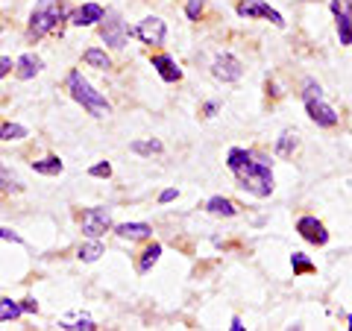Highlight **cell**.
<instances>
[{"label":"cell","mask_w":352,"mask_h":331,"mask_svg":"<svg viewBox=\"0 0 352 331\" xmlns=\"http://www.w3.org/2000/svg\"><path fill=\"white\" fill-rule=\"evenodd\" d=\"M0 240H12V244H24V240H21V235H18V231H12V229H0Z\"/></svg>","instance_id":"obj_31"},{"label":"cell","mask_w":352,"mask_h":331,"mask_svg":"<svg viewBox=\"0 0 352 331\" xmlns=\"http://www.w3.org/2000/svg\"><path fill=\"white\" fill-rule=\"evenodd\" d=\"M62 168H65V164L59 161V156H47V159H41V161H32V170L41 173V176H59Z\"/></svg>","instance_id":"obj_21"},{"label":"cell","mask_w":352,"mask_h":331,"mask_svg":"<svg viewBox=\"0 0 352 331\" xmlns=\"http://www.w3.org/2000/svg\"><path fill=\"white\" fill-rule=\"evenodd\" d=\"M296 129H282V135H279V141H276V152L282 159H288V156H294V150H296Z\"/></svg>","instance_id":"obj_19"},{"label":"cell","mask_w":352,"mask_h":331,"mask_svg":"<svg viewBox=\"0 0 352 331\" xmlns=\"http://www.w3.org/2000/svg\"><path fill=\"white\" fill-rule=\"evenodd\" d=\"M176 196H179V191H176V187H164V191L159 194V203L164 205V203H173Z\"/></svg>","instance_id":"obj_30"},{"label":"cell","mask_w":352,"mask_h":331,"mask_svg":"<svg viewBox=\"0 0 352 331\" xmlns=\"http://www.w3.org/2000/svg\"><path fill=\"white\" fill-rule=\"evenodd\" d=\"M129 150L135 152V156H162L164 144H162L159 138H147V141H132Z\"/></svg>","instance_id":"obj_17"},{"label":"cell","mask_w":352,"mask_h":331,"mask_svg":"<svg viewBox=\"0 0 352 331\" xmlns=\"http://www.w3.org/2000/svg\"><path fill=\"white\" fill-rule=\"evenodd\" d=\"M159 258H162V244H150L144 252H141V258H138V273L141 275L150 273L153 264H159Z\"/></svg>","instance_id":"obj_18"},{"label":"cell","mask_w":352,"mask_h":331,"mask_svg":"<svg viewBox=\"0 0 352 331\" xmlns=\"http://www.w3.org/2000/svg\"><path fill=\"white\" fill-rule=\"evenodd\" d=\"M109 229H112V212H109V208L97 205L82 214V235L85 238H100Z\"/></svg>","instance_id":"obj_9"},{"label":"cell","mask_w":352,"mask_h":331,"mask_svg":"<svg viewBox=\"0 0 352 331\" xmlns=\"http://www.w3.org/2000/svg\"><path fill=\"white\" fill-rule=\"evenodd\" d=\"M0 141H3V126H0Z\"/></svg>","instance_id":"obj_36"},{"label":"cell","mask_w":352,"mask_h":331,"mask_svg":"<svg viewBox=\"0 0 352 331\" xmlns=\"http://www.w3.org/2000/svg\"><path fill=\"white\" fill-rule=\"evenodd\" d=\"M153 68H156V73L162 76L164 82H179L182 80V71H179V65H176L170 56H153Z\"/></svg>","instance_id":"obj_13"},{"label":"cell","mask_w":352,"mask_h":331,"mask_svg":"<svg viewBox=\"0 0 352 331\" xmlns=\"http://www.w3.org/2000/svg\"><path fill=\"white\" fill-rule=\"evenodd\" d=\"M206 212L214 214V217H235L238 214V205L232 200H226V196H212V200L206 203Z\"/></svg>","instance_id":"obj_15"},{"label":"cell","mask_w":352,"mask_h":331,"mask_svg":"<svg viewBox=\"0 0 352 331\" xmlns=\"http://www.w3.org/2000/svg\"><path fill=\"white\" fill-rule=\"evenodd\" d=\"M212 73L220 82H238L241 76H244V65H241V59L232 56V53H217L212 62Z\"/></svg>","instance_id":"obj_8"},{"label":"cell","mask_w":352,"mask_h":331,"mask_svg":"<svg viewBox=\"0 0 352 331\" xmlns=\"http://www.w3.org/2000/svg\"><path fill=\"white\" fill-rule=\"evenodd\" d=\"M41 68H44V62H41V56H36V53H24V56L15 62L18 80H32L36 73H41Z\"/></svg>","instance_id":"obj_14"},{"label":"cell","mask_w":352,"mask_h":331,"mask_svg":"<svg viewBox=\"0 0 352 331\" xmlns=\"http://www.w3.org/2000/svg\"><path fill=\"white\" fill-rule=\"evenodd\" d=\"M82 59H85V65H91V68H100V71H106V68H112V62H109V56H106V50H100V47H88Z\"/></svg>","instance_id":"obj_23"},{"label":"cell","mask_w":352,"mask_h":331,"mask_svg":"<svg viewBox=\"0 0 352 331\" xmlns=\"http://www.w3.org/2000/svg\"><path fill=\"white\" fill-rule=\"evenodd\" d=\"M0 191H12V194L24 191V182H21L18 176L6 168V164H0Z\"/></svg>","instance_id":"obj_22"},{"label":"cell","mask_w":352,"mask_h":331,"mask_svg":"<svg viewBox=\"0 0 352 331\" xmlns=\"http://www.w3.org/2000/svg\"><path fill=\"white\" fill-rule=\"evenodd\" d=\"M226 168L235 176L238 187H244L247 194L258 196V200L273 194L276 179H273V161L267 156L244 150V147H232L226 152Z\"/></svg>","instance_id":"obj_1"},{"label":"cell","mask_w":352,"mask_h":331,"mask_svg":"<svg viewBox=\"0 0 352 331\" xmlns=\"http://www.w3.org/2000/svg\"><path fill=\"white\" fill-rule=\"evenodd\" d=\"M103 15H106V9L100 3H82L68 15V21L74 27H91V24H100Z\"/></svg>","instance_id":"obj_12"},{"label":"cell","mask_w":352,"mask_h":331,"mask_svg":"<svg viewBox=\"0 0 352 331\" xmlns=\"http://www.w3.org/2000/svg\"><path fill=\"white\" fill-rule=\"evenodd\" d=\"M296 231L302 235V240H308V244H314V247L329 244V231L317 217H300L296 220Z\"/></svg>","instance_id":"obj_11"},{"label":"cell","mask_w":352,"mask_h":331,"mask_svg":"<svg viewBox=\"0 0 352 331\" xmlns=\"http://www.w3.org/2000/svg\"><path fill=\"white\" fill-rule=\"evenodd\" d=\"M115 231L120 238H126V240H144V238L153 235V229L147 223H120Z\"/></svg>","instance_id":"obj_16"},{"label":"cell","mask_w":352,"mask_h":331,"mask_svg":"<svg viewBox=\"0 0 352 331\" xmlns=\"http://www.w3.org/2000/svg\"><path fill=\"white\" fill-rule=\"evenodd\" d=\"M0 32H3V24H0Z\"/></svg>","instance_id":"obj_38"},{"label":"cell","mask_w":352,"mask_h":331,"mask_svg":"<svg viewBox=\"0 0 352 331\" xmlns=\"http://www.w3.org/2000/svg\"><path fill=\"white\" fill-rule=\"evenodd\" d=\"M27 138V129L21 124H3V141H21Z\"/></svg>","instance_id":"obj_26"},{"label":"cell","mask_w":352,"mask_h":331,"mask_svg":"<svg viewBox=\"0 0 352 331\" xmlns=\"http://www.w3.org/2000/svg\"><path fill=\"white\" fill-rule=\"evenodd\" d=\"M302 106H305L308 117H311L317 126H326V129H329V126H338L340 117H338V112H335V106L326 103L320 82L305 80V85H302Z\"/></svg>","instance_id":"obj_4"},{"label":"cell","mask_w":352,"mask_h":331,"mask_svg":"<svg viewBox=\"0 0 352 331\" xmlns=\"http://www.w3.org/2000/svg\"><path fill=\"white\" fill-rule=\"evenodd\" d=\"M103 244H100V238H88V244H82L80 247V255H76V258H80V261H85V264H94L97 258H100L103 255Z\"/></svg>","instance_id":"obj_20"},{"label":"cell","mask_w":352,"mask_h":331,"mask_svg":"<svg viewBox=\"0 0 352 331\" xmlns=\"http://www.w3.org/2000/svg\"><path fill=\"white\" fill-rule=\"evenodd\" d=\"M229 328H232V331H241V328H244V323H241V317H232V326H229Z\"/></svg>","instance_id":"obj_35"},{"label":"cell","mask_w":352,"mask_h":331,"mask_svg":"<svg viewBox=\"0 0 352 331\" xmlns=\"http://www.w3.org/2000/svg\"><path fill=\"white\" fill-rule=\"evenodd\" d=\"M12 68H15L12 59H9V56H0V80H3V76H6L9 71H12Z\"/></svg>","instance_id":"obj_32"},{"label":"cell","mask_w":352,"mask_h":331,"mask_svg":"<svg viewBox=\"0 0 352 331\" xmlns=\"http://www.w3.org/2000/svg\"><path fill=\"white\" fill-rule=\"evenodd\" d=\"M329 9H332L335 15V27H338V38L340 44H352V0H332L329 3Z\"/></svg>","instance_id":"obj_10"},{"label":"cell","mask_w":352,"mask_h":331,"mask_svg":"<svg viewBox=\"0 0 352 331\" xmlns=\"http://www.w3.org/2000/svg\"><path fill=\"white\" fill-rule=\"evenodd\" d=\"M100 38L106 44H112V47H126V41H129V27L120 21L118 12H106L103 21H100Z\"/></svg>","instance_id":"obj_6"},{"label":"cell","mask_w":352,"mask_h":331,"mask_svg":"<svg viewBox=\"0 0 352 331\" xmlns=\"http://www.w3.org/2000/svg\"><path fill=\"white\" fill-rule=\"evenodd\" d=\"M59 328H76V331L85 328V331H94L97 323H94V319H88V317H82V319H76V323H59Z\"/></svg>","instance_id":"obj_29"},{"label":"cell","mask_w":352,"mask_h":331,"mask_svg":"<svg viewBox=\"0 0 352 331\" xmlns=\"http://www.w3.org/2000/svg\"><path fill=\"white\" fill-rule=\"evenodd\" d=\"M62 21H65L62 0H38L30 15V30H27L30 41H38L44 36H50V32H59Z\"/></svg>","instance_id":"obj_3"},{"label":"cell","mask_w":352,"mask_h":331,"mask_svg":"<svg viewBox=\"0 0 352 331\" xmlns=\"http://www.w3.org/2000/svg\"><path fill=\"white\" fill-rule=\"evenodd\" d=\"M88 176H97V179H109L112 176V164L109 161H97L91 170H88Z\"/></svg>","instance_id":"obj_28"},{"label":"cell","mask_w":352,"mask_h":331,"mask_svg":"<svg viewBox=\"0 0 352 331\" xmlns=\"http://www.w3.org/2000/svg\"><path fill=\"white\" fill-rule=\"evenodd\" d=\"M217 109H220V106L212 100V103H206V106H203V115H206V117H214V115H217Z\"/></svg>","instance_id":"obj_33"},{"label":"cell","mask_w":352,"mask_h":331,"mask_svg":"<svg viewBox=\"0 0 352 331\" xmlns=\"http://www.w3.org/2000/svg\"><path fill=\"white\" fill-rule=\"evenodd\" d=\"M235 12H238L241 18H247V21H252V18H264V21H270L273 27H285L282 12H276V9H273L270 3H264V0H241Z\"/></svg>","instance_id":"obj_7"},{"label":"cell","mask_w":352,"mask_h":331,"mask_svg":"<svg viewBox=\"0 0 352 331\" xmlns=\"http://www.w3.org/2000/svg\"><path fill=\"white\" fill-rule=\"evenodd\" d=\"M291 267H294L296 275H300V273H314V270H317L305 252H294V255H291Z\"/></svg>","instance_id":"obj_25"},{"label":"cell","mask_w":352,"mask_h":331,"mask_svg":"<svg viewBox=\"0 0 352 331\" xmlns=\"http://www.w3.org/2000/svg\"><path fill=\"white\" fill-rule=\"evenodd\" d=\"M349 328H352V314H349Z\"/></svg>","instance_id":"obj_37"},{"label":"cell","mask_w":352,"mask_h":331,"mask_svg":"<svg viewBox=\"0 0 352 331\" xmlns=\"http://www.w3.org/2000/svg\"><path fill=\"white\" fill-rule=\"evenodd\" d=\"M132 36L141 38L144 44H153V47H162L164 38H168V24H164L162 18L150 15V18L141 21L138 27H129V38H132Z\"/></svg>","instance_id":"obj_5"},{"label":"cell","mask_w":352,"mask_h":331,"mask_svg":"<svg viewBox=\"0 0 352 331\" xmlns=\"http://www.w3.org/2000/svg\"><path fill=\"white\" fill-rule=\"evenodd\" d=\"M68 94H71L74 100L80 103L91 117H106V115H112V106H109V100H106L100 91H97L91 82L85 80L80 71H71V73H68Z\"/></svg>","instance_id":"obj_2"},{"label":"cell","mask_w":352,"mask_h":331,"mask_svg":"<svg viewBox=\"0 0 352 331\" xmlns=\"http://www.w3.org/2000/svg\"><path fill=\"white\" fill-rule=\"evenodd\" d=\"M21 314H24V305H21V302L0 299V323H6V319H18Z\"/></svg>","instance_id":"obj_24"},{"label":"cell","mask_w":352,"mask_h":331,"mask_svg":"<svg viewBox=\"0 0 352 331\" xmlns=\"http://www.w3.org/2000/svg\"><path fill=\"white\" fill-rule=\"evenodd\" d=\"M203 9H206V0H188V3H185V15H188L191 21H200Z\"/></svg>","instance_id":"obj_27"},{"label":"cell","mask_w":352,"mask_h":331,"mask_svg":"<svg viewBox=\"0 0 352 331\" xmlns=\"http://www.w3.org/2000/svg\"><path fill=\"white\" fill-rule=\"evenodd\" d=\"M21 305H24V311H27V314H36V311H38V305H36V299H24V302H21Z\"/></svg>","instance_id":"obj_34"}]
</instances>
